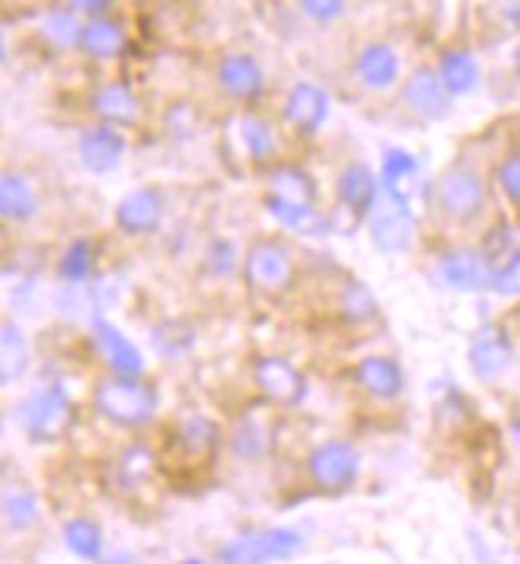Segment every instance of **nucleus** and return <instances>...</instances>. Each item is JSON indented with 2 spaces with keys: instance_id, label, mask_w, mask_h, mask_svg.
<instances>
[{
  "instance_id": "1",
  "label": "nucleus",
  "mask_w": 520,
  "mask_h": 564,
  "mask_svg": "<svg viewBox=\"0 0 520 564\" xmlns=\"http://www.w3.org/2000/svg\"><path fill=\"white\" fill-rule=\"evenodd\" d=\"M491 185L476 166L454 163L431 182L429 205L447 227H476L491 208Z\"/></svg>"
},
{
  "instance_id": "2",
  "label": "nucleus",
  "mask_w": 520,
  "mask_h": 564,
  "mask_svg": "<svg viewBox=\"0 0 520 564\" xmlns=\"http://www.w3.org/2000/svg\"><path fill=\"white\" fill-rule=\"evenodd\" d=\"M96 415L112 421L116 427H141L156 415L160 395L144 377H106L93 387L90 395Z\"/></svg>"
},
{
  "instance_id": "3",
  "label": "nucleus",
  "mask_w": 520,
  "mask_h": 564,
  "mask_svg": "<svg viewBox=\"0 0 520 564\" xmlns=\"http://www.w3.org/2000/svg\"><path fill=\"white\" fill-rule=\"evenodd\" d=\"M243 281L259 297H284L297 284V259L288 239H252L243 256Z\"/></svg>"
},
{
  "instance_id": "4",
  "label": "nucleus",
  "mask_w": 520,
  "mask_h": 564,
  "mask_svg": "<svg viewBox=\"0 0 520 564\" xmlns=\"http://www.w3.org/2000/svg\"><path fill=\"white\" fill-rule=\"evenodd\" d=\"M365 224H368L373 249H380L383 256L409 252L419 237V220H415V210L409 208L405 192L397 185H387V182H380L377 202H373Z\"/></svg>"
},
{
  "instance_id": "5",
  "label": "nucleus",
  "mask_w": 520,
  "mask_h": 564,
  "mask_svg": "<svg viewBox=\"0 0 520 564\" xmlns=\"http://www.w3.org/2000/svg\"><path fill=\"white\" fill-rule=\"evenodd\" d=\"M306 549V535L291 527L249 530L220 545V564H275L291 562Z\"/></svg>"
},
{
  "instance_id": "6",
  "label": "nucleus",
  "mask_w": 520,
  "mask_h": 564,
  "mask_svg": "<svg viewBox=\"0 0 520 564\" xmlns=\"http://www.w3.org/2000/svg\"><path fill=\"white\" fill-rule=\"evenodd\" d=\"M20 424H23L26 437L35 444L62 441L67 427L74 424V402H71L67 389L58 387V383L35 389L20 405Z\"/></svg>"
},
{
  "instance_id": "7",
  "label": "nucleus",
  "mask_w": 520,
  "mask_h": 564,
  "mask_svg": "<svg viewBox=\"0 0 520 564\" xmlns=\"http://www.w3.org/2000/svg\"><path fill=\"white\" fill-rule=\"evenodd\" d=\"M491 278H495V268L479 249V242L447 246L437 256V281L454 294H491Z\"/></svg>"
},
{
  "instance_id": "8",
  "label": "nucleus",
  "mask_w": 520,
  "mask_h": 564,
  "mask_svg": "<svg viewBox=\"0 0 520 564\" xmlns=\"http://www.w3.org/2000/svg\"><path fill=\"white\" fill-rule=\"evenodd\" d=\"M377 192H380V176L370 170L368 163H361V160L345 163V170L336 176V208L329 214L333 230H336L338 217H345L342 230L365 224L373 202H377Z\"/></svg>"
},
{
  "instance_id": "9",
  "label": "nucleus",
  "mask_w": 520,
  "mask_h": 564,
  "mask_svg": "<svg viewBox=\"0 0 520 564\" xmlns=\"http://www.w3.org/2000/svg\"><path fill=\"white\" fill-rule=\"evenodd\" d=\"M466 360H469V370L479 383H498L511 364H514V338L511 332L501 326V323H483V326L473 332L469 338V348H466Z\"/></svg>"
},
{
  "instance_id": "10",
  "label": "nucleus",
  "mask_w": 520,
  "mask_h": 564,
  "mask_svg": "<svg viewBox=\"0 0 520 564\" xmlns=\"http://www.w3.org/2000/svg\"><path fill=\"white\" fill-rule=\"evenodd\" d=\"M399 99H402L405 112L419 121H444L454 109L451 89L444 87L437 67H429V64H419L415 70H409V77L402 80V89H399Z\"/></svg>"
},
{
  "instance_id": "11",
  "label": "nucleus",
  "mask_w": 520,
  "mask_h": 564,
  "mask_svg": "<svg viewBox=\"0 0 520 564\" xmlns=\"http://www.w3.org/2000/svg\"><path fill=\"white\" fill-rule=\"evenodd\" d=\"M252 383L262 392V399L278 405V409H297L306 399V377L288 357H256L252 360Z\"/></svg>"
},
{
  "instance_id": "12",
  "label": "nucleus",
  "mask_w": 520,
  "mask_h": 564,
  "mask_svg": "<svg viewBox=\"0 0 520 564\" xmlns=\"http://www.w3.org/2000/svg\"><path fill=\"white\" fill-rule=\"evenodd\" d=\"M306 473L310 481L323 491H345L358 481L361 456L345 441H326L306 456Z\"/></svg>"
},
{
  "instance_id": "13",
  "label": "nucleus",
  "mask_w": 520,
  "mask_h": 564,
  "mask_svg": "<svg viewBox=\"0 0 520 564\" xmlns=\"http://www.w3.org/2000/svg\"><path fill=\"white\" fill-rule=\"evenodd\" d=\"M124 153H128V138H124L122 128H116V124L96 121L90 128H84L80 138H77L80 166L90 176H109V173H116L124 163Z\"/></svg>"
},
{
  "instance_id": "14",
  "label": "nucleus",
  "mask_w": 520,
  "mask_h": 564,
  "mask_svg": "<svg viewBox=\"0 0 520 564\" xmlns=\"http://www.w3.org/2000/svg\"><path fill=\"white\" fill-rule=\"evenodd\" d=\"M329 93L310 80H297L294 87L288 89L284 102H281V119L284 124L301 134V138H316L319 128L329 119Z\"/></svg>"
},
{
  "instance_id": "15",
  "label": "nucleus",
  "mask_w": 520,
  "mask_h": 564,
  "mask_svg": "<svg viewBox=\"0 0 520 564\" xmlns=\"http://www.w3.org/2000/svg\"><path fill=\"white\" fill-rule=\"evenodd\" d=\"M116 227L122 237L141 239L153 237L160 227H163V217H166V198L160 195V188L144 185V188H134L128 192L122 202L116 205Z\"/></svg>"
},
{
  "instance_id": "16",
  "label": "nucleus",
  "mask_w": 520,
  "mask_h": 564,
  "mask_svg": "<svg viewBox=\"0 0 520 564\" xmlns=\"http://www.w3.org/2000/svg\"><path fill=\"white\" fill-rule=\"evenodd\" d=\"M90 338L96 355L102 357V364L109 367V373H116V377H144V355L122 328H116L109 319H93Z\"/></svg>"
},
{
  "instance_id": "17",
  "label": "nucleus",
  "mask_w": 520,
  "mask_h": 564,
  "mask_svg": "<svg viewBox=\"0 0 520 564\" xmlns=\"http://www.w3.org/2000/svg\"><path fill=\"white\" fill-rule=\"evenodd\" d=\"M215 77L220 93L237 102H256L266 93V70H262L259 58L249 52H227L217 61Z\"/></svg>"
},
{
  "instance_id": "18",
  "label": "nucleus",
  "mask_w": 520,
  "mask_h": 564,
  "mask_svg": "<svg viewBox=\"0 0 520 564\" xmlns=\"http://www.w3.org/2000/svg\"><path fill=\"white\" fill-rule=\"evenodd\" d=\"M351 380L373 402H397L405 392V373L397 357L390 355L361 357L351 370Z\"/></svg>"
},
{
  "instance_id": "19",
  "label": "nucleus",
  "mask_w": 520,
  "mask_h": 564,
  "mask_svg": "<svg viewBox=\"0 0 520 564\" xmlns=\"http://www.w3.org/2000/svg\"><path fill=\"white\" fill-rule=\"evenodd\" d=\"M402 77V58L390 42H368L355 55V80L370 93H387Z\"/></svg>"
},
{
  "instance_id": "20",
  "label": "nucleus",
  "mask_w": 520,
  "mask_h": 564,
  "mask_svg": "<svg viewBox=\"0 0 520 564\" xmlns=\"http://www.w3.org/2000/svg\"><path fill=\"white\" fill-rule=\"evenodd\" d=\"M90 112L102 124H116V128H134L141 121V99L131 84L112 80L102 84L90 93Z\"/></svg>"
},
{
  "instance_id": "21",
  "label": "nucleus",
  "mask_w": 520,
  "mask_h": 564,
  "mask_svg": "<svg viewBox=\"0 0 520 564\" xmlns=\"http://www.w3.org/2000/svg\"><path fill=\"white\" fill-rule=\"evenodd\" d=\"M42 214V195L35 188L26 173H17V170H7L0 178V217L7 224H30Z\"/></svg>"
},
{
  "instance_id": "22",
  "label": "nucleus",
  "mask_w": 520,
  "mask_h": 564,
  "mask_svg": "<svg viewBox=\"0 0 520 564\" xmlns=\"http://www.w3.org/2000/svg\"><path fill=\"white\" fill-rule=\"evenodd\" d=\"M234 134H237L243 160H249L252 166H272L278 160V131L269 119L256 112H243L234 121Z\"/></svg>"
},
{
  "instance_id": "23",
  "label": "nucleus",
  "mask_w": 520,
  "mask_h": 564,
  "mask_svg": "<svg viewBox=\"0 0 520 564\" xmlns=\"http://www.w3.org/2000/svg\"><path fill=\"white\" fill-rule=\"evenodd\" d=\"M99 271V249L90 237L71 239L55 259V274L64 288H87Z\"/></svg>"
},
{
  "instance_id": "24",
  "label": "nucleus",
  "mask_w": 520,
  "mask_h": 564,
  "mask_svg": "<svg viewBox=\"0 0 520 564\" xmlns=\"http://www.w3.org/2000/svg\"><path fill=\"white\" fill-rule=\"evenodd\" d=\"M333 306H336L338 319L351 328L370 326V323H377V316H380V303L370 294L368 284L358 281V278H345V281L338 284L336 303H333Z\"/></svg>"
},
{
  "instance_id": "25",
  "label": "nucleus",
  "mask_w": 520,
  "mask_h": 564,
  "mask_svg": "<svg viewBox=\"0 0 520 564\" xmlns=\"http://www.w3.org/2000/svg\"><path fill=\"white\" fill-rule=\"evenodd\" d=\"M30 341H26V332L17 319H3L0 326V383L10 389L13 383H20L30 370Z\"/></svg>"
},
{
  "instance_id": "26",
  "label": "nucleus",
  "mask_w": 520,
  "mask_h": 564,
  "mask_svg": "<svg viewBox=\"0 0 520 564\" xmlns=\"http://www.w3.org/2000/svg\"><path fill=\"white\" fill-rule=\"evenodd\" d=\"M437 74H441L444 87L451 89L454 99L469 96L473 89L479 87V80H483V67H479L476 55H473L469 48H459V45H451V48L441 52V58H437Z\"/></svg>"
},
{
  "instance_id": "27",
  "label": "nucleus",
  "mask_w": 520,
  "mask_h": 564,
  "mask_svg": "<svg viewBox=\"0 0 520 564\" xmlns=\"http://www.w3.org/2000/svg\"><path fill=\"white\" fill-rule=\"evenodd\" d=\"M124 45H128V32L119 20L112 17H96L84 23L80 35V52L90 61H116L122 58Z\"/></svg>"
},
{
  "instance_id": "28",
  "label": "nucleus",
  "mask_w": 520,
  "mask_h": 564,
  "mask_svg": "<svg viewBox=\"0 0 520 564\" xmlns=\"http://www.w3.org/2000/svg\"><path fill=\"white\" fill-rule=\"evenodd\" d=\"M266 195L278 198V202H288V205H316V198H319L313 176L306 173L304 166H294V163L272 166Z\"/></svg>"
},
{
  "instance_id": "29",
  "label": "nucleus",
  "mask_w": 520,
  "mask_h": 564,
  "mask_svg": "<svg viewBox=\"0 0 520 564\" xmlns=\"http://www.w3.org/2000/svg\"><path fill=\"white\" fill-rule=\"evenodd\" d=\"M266 210L284 230L301 234V237H326L333 230L329 214H323L319 205H288V202H278V198L266 195Z\"/></svg>"
},
{
  "instance_id": "30",
  "label": "nucleus",
  "mask_w": 520,
  "mask_h": 564,
  "mask_svg": "<svg viewBox=\"0 0 520 564\" xmlns=\"http://www.w3.org/2000/svg\"><path fill=\"white\" fill-rule=\"evenodd\" d=\"M220 444V431L212 417L185 415L176 424V446L183 449L188 459H208Z\"/></svg>"
},
{
  "instance_id": "31",
  "label": "nucleus",
  "mask_w": 520,
  "mask_h": 564,
  "mask_svg": "<svg viewBox=\"0 0 520 564\" xmlns=\"http://www.w3.org/2000/svg\"><path fill=\"white\" fill-rule=\"evenodd\" d=\"M42 35L48 45H55L58 52H71V48H80V35H84V23H80V13L74 7H52L42 20Z\"/></svg>"
},
{
  "instance_id": "32",
  "label": "nucleus",
  "mask_w": 520,
  "mask_h": 564,
  "mask_svg": "<svg viewBox=\"0 0 520 564\" xmlns=\"http://www.w3.org/2000/svg\"><path fill=\"white\" fill-rule=\"evenodd\" d=\"M64 545L84 562H102V530L87 517H74L64 523Z\"/></svg>"
},
{
  "instance_id": "33",
  "label": "nucleus",
  "mask_w": 520,
  "mask_h": 564,
  "mask_svg": "<svg viewBox=\"0 0 520 564\" xmlns=\"http://www.w3.org/2000/svg\"><path fill=\"white\" fill-rule=\"evenodd\" d=\"M42 510H39V498L30 488H17L3 495V523L10 533H26L39 523Z\"/></svg>"
},
{
  "instance_id": "34",
  "label": "nucleus",
  "mask_w": 520,
  "mask_h": 564,
  "mask_svg": "<svg viewBox=\"0 0 520 564\" xmlns=\"http://www.w3.org/2000/svg\"><path fill=\"white\" fill-rule=\"evenodd\" d=\"M230 446H234V453H237L240 459L256 463V459H262L266 449H269V431H266L256 417H243V421L234 427V434H230Z\"/></svg>"
},
{
  "instance_id": "35",
  "label": "nucleus",
  "mask_w": 520,
  "mask_h": 564,
  "mask_svg": "<svg viewBox=\"0 0 520 564\" xmlns=\"http://www.w3.org/2000/svg\"><path fill=\"white\" fill-rule=\"evenodd\" d=\"M491 185H495V192L501 195V202L514 210V214H520V150L518 153H508V156L495 166Z\"/></svg>"
},
{
  "instance_id": "36",
  "label": "nucleus",
  "mask_w": 520,
  "mask_h": 564,
  "mask_svg": "<svg viewBox=\"0 0 520 564\" xmlns=\"http://www.w3.org/2000/svg\"><path fill=\"white\" fill-rule=\"evenodd\" d=\"M419 176V160L402 148H387L380 156V182L402 188L405 182Z\"/></svg>"
},
{
  "instance_id": "37",
  "label": "nucleus",
  "mask_w": 520,
  "mask_h": 564,
  "mask_svg": "<svg viewBox=\"0 0 520 564\" xmlns=\"http://www.w3.org/2000/svg\"><path fill=\"white\" fill-rule=\"evenodd\" d=\"M192 341H195V335L183 328V323H163V326L153 328V345H156V351L163 357H180L183 351L192 348Z\"/></svg>"
},
{
  "instance_id": "38",
  "label": "nucleus",
  "mask_w": 520,
  "mask_h": 564,
  "mask_svg": "<svg viewBox=\"0 0 520 564\" xmlns=\"http://www.w3.org/2000/svg\"><path fill=\"white\" fill-rule=\"evenodd\" d=\"M297 10L304 13L306 23L326 30V26H336L348 13V0H297Z\"/></svg>"
},
{
  "instance_id": "39",
  "label": "nucleus",
  "mask_w": 520,
  "mask_h": 564,
  "mask_svg": "<svg viewBox=\"0 0 520 564\" xmlns=\"http://www.w3.org/2000/svg\"><path fill=\"white\" fill-rule=\"evenodd\" d=\"M202 265L208 268L215 278H224V274H234L237 268L243 271V259H237V249H234V242L215 239V242L205 249V256H202Z\"/></svg>"
},
{
  "instance_id": "40",
  "label": "nucleus",
  "mask_w": 520,
  "mask_h": 564,
  "mask_svg": "<svg viewBox=\"0 0 520 564\" xmlns=\"http://www.w3.org/2000/svg\"><path fill=\"white\" fill-rule=\"evenodd\" d=\"M491 294L505 300H520V256H514V259H508L505 265L495 268Z\"/></svg>"
},
{
  "instance_id": "41",
  "label": "nucleus",
  "mask_w": 520,
  "mask_h": 564,
  "mask_svg": "<svg viewBox=\"0 0 520 564\" xmlns=\"http://www.w3.org/2000/svg\"><path fill=\"white\" fill-rule=\"evenodd\" d=\"M67 7H74L87 20H96V17H109V10L116 7V0H67Z\"/></svg>"
},
{
  "instance_id": "42",
  "label": "nucleus",
  "mask_w": 520,
  "mask_h": 564,
  "mask_svg": "<svg viewBox=\"0 0 520 564\" xmlns=\"http://www.w3.org/2000/svg\"><path fill=\"white\" fill-rule=\"evenodd\" d=\"M501 17L514 32H520V0H501Z\"/></svg>"
},
{
  "instance_id": "43",
  "label": "nucleus",
  "mask_w": 520,
  "mask_h": 564,
  "mask_svg": "<svg viewBox=\"0 0 520 564\" xmlns=\"http://www.w3.org/2000/svg\"><path fill=\"white\" fill-rule=\"evenodd\" d=\"M99 564H138L134 555H128V552H119V555H109V558H102Z\"/></svg>"
},
{
  "instance_id": "44",
  "label": "nucleus",
  "mask_w": 520,
  "mask_h": 564,
  "mask_svg": "<svg viewBox=\"0 0 520 564\" xmlns=\"http://www.w3.org/2000/svg\"><path fill=\"white\" fill-rule=\"evenodd\" d=\"M508 431H511V441H514V446H518V453H520V412H514V415H511Z\"/></svg>"
},
{
  "instance_id": "45",
  "label": "nucleus",
  "mask_w": 520,
  "mask_h": 564,
  "mask_svg": "<svg viewBox=\"0 0 520 564\" xmlns=\"http://www.w3.org/2000/svg\"><path fill=\"white\" fill-rule=\"evenodd\" d=\"M511 67H514V77L520 80V45L514 48V55H511Z\"/></svg>"
},
{
  "instance_id": "46",
  "label": "nucleus",
  "mask_w": 520,
  "mask_h": 564,
  "mask_svg": "<svg viewBox=\"0 0 520 564\" xmlns=\"http://www.w3.org/2000/svg\"><path fill=\"white\" fill-rule=\"evenodd\" d=\"M180 564H208V562H202V558H185V562H180Z\"/></svg>"
},
{
  "instance_id": "47",
  "label": "nucleus",
  "mask_w": 520,
  "mask_h": 564,
  "mask_svg": "<svg viewBox=\"0 0 520 564\" xmlns=\"http://www.w3.org/2000/svg\"><path fill=\"white\" fill-rule=\"evenodd\" d=\"M329 564H338V562H329Z\"/></svg>"
}]
</instances>
